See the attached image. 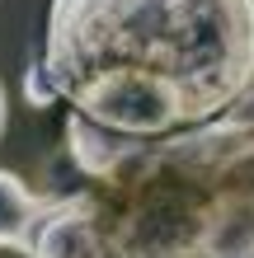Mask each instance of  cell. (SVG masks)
<instances>
[{"label":"cell","mask_w":254,"mask_h":258,"mask_svg":"<svg viewBox=\"0 0 254 258\" xmlns=\"http://www.w3.org/2000/svg\"><path fill=\"white\" fill-rule=\"evenodd\" d=\"M42 61L71 103V160L160 141L249 99L254 0H52Z\"/></svg>","instance_id":"cell-1"},{"label":"cell","mask_w":254,"mask_h":258,"mask_svg":"<svg viewBox=\"0 0 254 258\" xmlns=\"http://www.w3.org/2000/svg\"><path fill=\"white\" fill-rule=\"evenodd\" d=\"M226 117L231 146L221 160L217 188L202 207L188 258H254V89Z\"/></svg>","instance_id":"cell-2"},{"label":"cell","mask_w":254,"mask_h":258,"mask_svg":"<svg viewBox=\"0 0 254 258\" xmlns=\"http://www.w3.org/2000/svg\"><path fill=\"white\" fill-rule=\"evenodd\" d=\"M94 202H89V188L76 192H57L47 216L38 221L33 244L24 258H104L99 239H94Z\"/></svg>","instance_id":"cell-3"},{"label":"cell","mask_w":254,"mask_h":258,"mask_svg":"<svg viewBox=\"0 0 254 258\" xmlns=\"http://www.w3.org/2000/svg\"><path fill=\"white\" fill-rule=\"evenodd\" d=\"M52 197L57 192H38V188H28L19 174L0 169V249L28 253L33 230H38V221L47 216Z\"/></svg>","instance_id":"cell-4"},{"label":"cell","mask_w":254,"mask_h":258,"mask_svg":"<svg viewBox=\"0 0 254 258\" xmlns=\"http://www.w3.org/2000/svg\"><path fill=\"white\" fill-rule=\"evenodd\" d=\"M24 99L33 103V108H52V103L62 99V89H57V80H52V71H47L42 56L24 71Z\"/></svg>","instance_id":"cell-5"},{"label":"cell","mask_w":254,"mask_h":258,"mask_svg":"<svg viewBox=\"0 0 254 258\" xmlns=\"http://www.w3.org/2000/svg\"><path fill=\"white\" fill-rule=\"evenodd\" d=\"M5 122H10V99H5V85H0V136H5Z\"/></svg>","instance_id":"cell-6"}]
</instances>
